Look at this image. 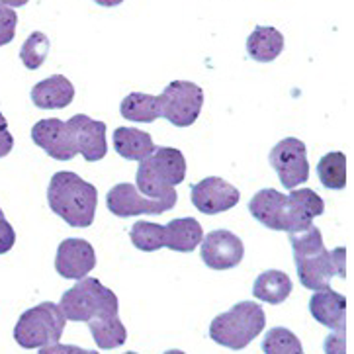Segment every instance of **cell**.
<instances>
[{
	"mask_svg": "<svg viewBox=\"0 0 354 354\" xmlns=\"http://www.w3.org/2000/svg\"><path fill=\"white\" fill-rule=\"evenodd\" d=\"M16 243V231L8 223V219L4 216H0V254H6L8 251H12Z\"/></svg>",
	"mask_w": 354,
	"mask_h": 354,
	"instance_id": "obj_31",
	"label": "cell"
},
{
	"mask_svg": "<svg viewBox=\"0 0 354 354\" xmlns=\"http://www.w3.org/2000/svg\"><path fill=\"white\" fill-rule=\"evenodd\" d=\"M114 149L126 160H143L155 151L153 138L138 127H118L114 131Z\"/></svg>",
	"mask_w": 354,
	"mask_h": 354,
	"instance_id": "obj_21",
	"label": "cell"
},
{
	"mask_svg": "<svg viewBox=\"0 0 354 354\" xmlns=\"http://www.w3.org/2000/svg\"><path fill=\"white\" fill-rule=\"evenodd\" d=\"M47 202L53 214L63 217L71 227H91L98 207V190L79 174L61 171L51 176Z\"/></svg>",
	"mask_w": 354,
	"mask_h": 354,
	"instance_id": "obj_2",
	"label": "cell"
},
{
	"mask_svg": "<svg viewBox=\"0 0 354 354\" xmlns=\"http://www.w3.org/2000/svg\"><path fill=\"white\" fill-rule=\"evenodd\" d=\"M325 354H346V329H337L325 339Z\"/></svg>",
	"mask_w": 354,
	"mask_h": 354,
	"instance_id": "obj_30",
	"label": "cell"
},
{
	"mask_svg": "<svg viewBox=\"0 0 354 354\" xmlns=\"http://www.w3.org/2000/svg\"><path fill=\"white\" fill-rule=\"evenodd\" d=\"M59 308L67 321L88 323L92 319L115 315L120 311V304L118 296L100 280L84 276L61 296Z\"/></svg>",
	"mask_w": 354,
	"mask_h": 354,
	"instance_id": "obj_5",
	"label": "cell"
},
{
	"mask_svg": "<svg viewBox=\"0 0 354 354\" xmlns=\"http://www.w3.org/2000/svg\"><path fill=\"white\" fill-rule=\"evenodd\" d=\"M264 354H306L301 341L286 327H274L266 333L263 341Z\"/></svg>",
	"mask_w": 354,
	"mask_h": 354,
	"instance_id": "obj_27",
	"label": "cell"
},
{
	"mask_svg": "<svg viewBox=\"0 0 354 354\" xmlns=\"http://www.w3.org/2000/svg\"><path fill=\"white\" fill-rule=\"evenodd\" d=\"M0 216H4V212H2V209H0Z\"/></svg>",
	"mask_w": 354,
	"mask_h": 354,
	"instance_id": "obj_37",
	"label": "cell"
},
{
	"mask_svg": "<svg viewBox=\"0 0 354 354\" xmlns=\"http://www.w3.org/2000/svg\"><path fill=\"white\" fill-rule=\"evenodd\" d=\"M37 354H100L96 351H86V348H80V346H75V344H47V346H41Z\"/></svg>",
	"mask_w": 354,
	"mask_h": 354,
	"instance_id": "obj_32",
	"label": "cell"
},
{
	"mask_svg": "<svg viewBox=\"0 0 354 354\" xmlns=\"http://www.w3.org/2000/svg\"><path fill=\"white\" fill-rule=\"evenodd\" d=\"M12 147H14V138L8 131V122H6L4 115L0 114V159L10 155Z\"/></svg>",
	"mask_w": 354,
	"mask_h": 354,
	"instance_id": "obj_33",
	"label": "cell"
},
{
	"mask_svg": "<svg viewBox=\"0 0 354 354\" xmlns=\"http://www.w3.org/2000/svg\"><path fill=\"white\" fill-rule=\"evenodd\" d=\"M28 2H30V0H0V4H6V6H10V8H22Z\"/></svg>",
	"mask_w": 354,
	"mask_h": 354,
	"instance_id": "obj_34",
	"label": "cell"
},
{
	"mask_svg": "<svg viewBox=\"0 0 354 354\" xmlns=\"http://www.w3.org/2000/svg\"><path fill=\"white\" fill-rule=\"evenodd\" d=\"M309 313L313 319L333 331L346 329V297L331 288L315 292L309 299Z\"/></svg>",
	"mask_w": 354,
	"mask_h": 354,
	"instance_id": "obj_16",
	"label": "cell"
},
{
	"mask_svg": "<svg viewBox=\"0 0 354 354\" xmlns=\"http://www.w3.org/2000/svg\"><path fill=\"white\" fill-rule=\"evenodd\" d=\"M120 114L129 122H139V124H151L157 118H160L159 100L153 94L145 92H131L122 100Z\"/></svg>",
	"mask_w": 354,
	"mask_h": 354,
	"instance_id": "obj_24",
	"label": "cell"
},
{
	"mask_svg": "<svg viewBox=\"0 0 354 354\" xmlns=\"http://www.w3.org/2000/svg\"><path fill=\"white\" fill-rule=\"evenodd\" d=\"M16 26H18V14L14 8L0 4V47L8 46L14 35H16Z\"/></svg>",
	"mask_w": 354,
	"mask_h": 354,
	"instance_id": "obj_29",
	"label": "cell"
},
{
	"mask_svg": "<svg viewBox=\"0 0 354 354\" xmlns=\"http://www.w3.org/2000/svg\"><path fill=\"white\" fill-rule=\"evenodd\" d=\"M200 257L212 270H229L239 266L245 257L243 241L227 229H216L202 239Z\"/></svg>",
	"mask_w": 354,
	"mask_h": 354,
	"instance_id": "obj_10",
	"label": "cell"
},
{
	"mask_svg": "<svg viewBox=\"0 0 354 354\" xmlns=\"http://www.w3.org/2000/svg\"><path fill=\"white\" fill-rule=\"evenodd\" d=\"M67 126L71 129L77 155H82L84 160H88V162H96L106 157L108 143H106V124L104 122L92 120L86 114H77L67 120Z\"/></svg>",
	"mask_w": 354,
	"mask_h": 354,
	"instance_id": "obj_12",
	"label": "cell"
},
{
	"mask_svg": "<svg viewBox=\"0 0 354 354\" xmlns=\"http://www.w3.org/2000/svg\"><path fill=\"white\" fill-rule=\"evenodd\" d=\"M47 53H49V37L44 32H34L24 41L20 59L26 69L37 71L46 63Z\"/></svg>",
	"mask_w": 354,
	"mask_h": 354,
	"instance_id": "obj_28",
	"label": "cell"
},
{
	"mask_svg": "<svg viewBox=\"0 0 354 354\" xmlns=\"http://www.w3.org/2000/svg\"><path fill=\"white\" fill-rule=\"evenodd\" d=\"M321 184L327 190H344L346 186V157L341 151L327 153L317 165Z\"/></svg>",
	"mask_w": 354,
	"mask_h": 354,
	"instance_id": "obj_25",
	"label": "cell"
},
{
	"mask_svg": "<svg viewBox=\"0 0 354 354\" xmlns=\"http://www.w3.org/2000/svg\"><path fill=\"white\" fill-rule=\"evenodd\" d=\"M67 319L57 304L44 301L35 308L24 311L14 327V339L22 348H41L61 341Z\"/></svg>",
	"mask_w": 354,
	"mask_h": 354,
	"instance_id": "obj_6",
	"label": "cell"
},
{
	"mask_svg": "<svg viewBox=\"0 0 354 354\" xmlns=\"http://www.w3.org/2000/svg\"><path fill=\"white\" fill-rule=\"evenodd\" d=\"M32 141L39 149H44L51 159L71 160L77 157V149L73 143V136L67 122L57 118L39 120L32 127Z\"/></svg>",
	"mask_w": 354,
	"mask_h": 354,
	"instance_id": "obj_13",
	"label": "cell"
},
{
	"mask_svg": "<svg viewBox=\"0 0 354 354\" xmlns=\"http://www.w3.org/2000/svg\"><path fill=\"white\" fill-rule=\"evenodd\" d=\"M292 280L282 270H266L254 280L252 286V296L261 301H266L270 306H278L286 301L292 294Z\"/></svg>",
	"mask_w": 354,
	"mask_h": 354,
	"instance_id": "obj_22",
	"label": "cell"
},
{
	"mask_svg": "<svg viewBox=\"0 0 354 354\" xmlns=\"http://www.w3.org/2000/svg\"><path fill=\"white\" fill-rule=\"evenodd\" d=\"M165 227V247L176 252H192L204 239V229L194 217H178Z\"/></svg>",
	"mask_w": 354,
	"mask_h": 354,
	"instance_id": "obj_19",
	"label": "cell"
},
{
	"mask_svg": "<svg viewBox=\"0 0 354 354\" xmlns=\"http://www.w3.org/2000/svg\"><path fill=\"white\" fill-rule=\"evenodd\" d=\"M294 249L297 278L304 288L319 292L331 288L333 278H346V249H325L319 227L313 223L304 231L288 233Z\"/></svg>",
	"mask_w": 354,
	"mask_h": 354,
	"instance_id": "obj_1",
	"label": "cell"
},
{
	"mask_svg": "<svg viewBox=\"0 0 354 354\" xmlns=\"http://www.w3.org/2000/svg\"><path fill=\"white\" fill-rule=\"evenodd\" d=\"M165 354H186V353H183V351H167Z\"/></svg>",
	"mask_w": 354,
	"mask_h": 354,
	"instance_id": "obj_36",
	"label": "cell"
},
{
	"mask_svg": "<svg viewBox=\"0 0 354 354\" xmlns=\"http://www.w3.org/2000/svg\"><path fill=\"white\" fill-rule=\"evenodd\" d=\"M88 329H91L92 339H94V343L98 344V348L112 351V348L126 344L127 329L120 319V313L88 321Z\"/></svg>",
	"mask_w": 354,
	"mask_h": 354,
	"instance_id": "obj_23",
	"label": "cell"
},
{
	"mask_svg": "<svg viewBox=\"0 0 354 354\" xmlns=\"http://www.w3.org/2000/svg\"><path fill=\"white\" fill-rule=\"evenodd\" d=\"M160 118L169 120L172 126L188 127L198 120L204 106V91L190 80H172L157 96Z\"/></svg>",
	"mask_w": 354,
	"mask_h": 354,
	"instance_id": "obj_7",
	"label": "cell"
},
{
	"mask_svg": "<svg viewBox=\"0 0 354 354\" xmlns=\"http://www.w3.org/2000/svg\"><path fill=\"white\" fill-rule=\"evenodd\" d=\"M176 198H162V200H147L139 194L138 188L133 184L122 183L115 184L114 188L108 192V209L118 217H133L141 216V214H149V216H160L165 212H169L176 206Z\"/></svg>",
	"mask_w": 354,
	"mask_h": 354,
	"instance_id": "obj_9",
	"label": "cell"
},
{
	"mask_svg": "<svg viewBox=\"0 0 354 354\" xmlns=\"http://www.w3.org/2000/svg\"><path fill=\"white\" fill-rule=\"evenodd\" d=\"M96 4H100L104 8H114V6H120L124 0H94Z\"/></svg>",
	"mask_w": 354,
	"mask_h": 354,
	"instance_id": "obj_35",
	"label": "cell"
},
{
	"mask_svg": "<svg viewBox=\"0 0 354 354\" xmlns=\"http://www.w3.org/2000/svg\"><path fill=\"white\" fill-rule=\"evenodd\" d=\"M270 165L278 172L282 186L288 190H294L299 184L308 183V151L301 139L286 138L278 141L270 151Z\"/></svg>",
	"mask_w": 354,
	"mask_h": 354,
	"instance_id": "obj_8",
	"label": "cell"
},
{
	"mask_svg": "<svg viewBox=\"0 0 354 354\" xmlns=\"http://www.w3.org/2000/svg\"><path fill=\"white\" fill-rule=\"evenodd\" d=\"M192 204L198 212L206 216H216L229 212L239 204L241 192L219 176H207L200 183L192 184Z\"/></svg>",
	"mask_w": 354,
	"mask_h": 354,
	"instance_id": "obj_11",
	"label": "cell"
},
{
	"mask_svg": "<svg viewBox=\"0 0 354 354\" xmlns=\"http://www.w3.org/2000/svg\"><path fill=\"white\" fill-rule=\"evenodd\" d=\"M138 188L153 200L176 198L174 186L186 178V159L183 151L172 147H157L147 159L139 160Z\"/></svg>",
	"mask_w": 354,
	"mask_h": 354,
	"instance_id": "obj_3",
	"label": "cell"
},
{
	"mask_svg": "<svg viewBox=\"0 0 354 354\" xmlns=\"http://www.w3.org/2000/svg\"><path fill=\"white\" fill-rule=\"evenodd\" d=\"M126 354H138V353H126Z\"/></svg>",
	"mask_w": 354,
	"mask_h": 354,
	"instance_id": "obj_38",
	"label": "cell"
},
{
	"mask_svg": "<svg viewBox=\"0 0 354 354\" xmlns=\"http://www.w3.org/2000/svg\"><path fill=\"white\" fill-rule=\"evenodd\" d=\"M251 216L264 227L274 231H290V202L288 196L274 188H264L252 196L249 202Z\"/></svg>",
	"mask_w": 354,
	"mask_h": 354,
	"instance_id": "obj_15",
	"label": "cell"
},
{
	"mask_svg": "<svg viewBox=\"0 0 354 354\" xmlns=\"http://www.w3.org/2000/svg\"><path fill=\"white\" fill-rule=\"evenodd\" d=\"M75 100V86L63 75H51L32 88V102L41 110H61Z\"/></svg>",
	"mask_w": 354,
	"mask_h": 354,
	"instance_id": "obj_17",
	"label": "cell"
},
{
	"mask_svg": "<svg viewBox=\"0 0 354 354\" xmlns=\"http://www.w3.org/2000/svg\"><path fill=\"white\" fill-rule=\"evenodd\" d=\"M129 239L139 251L155 252L165 247V227L153 221L139 219L129 231Z\"/></svg>",
	"mask_w": 354,
	"mask_h": 354,
	"instance_id": "obj_26",
	"label": "cell"
},
{
	"mask_svg": "<svg viewBox=\"0 0 354 354\" xmlns=\"http://www.w3.org/2000/svg\"><path fill=\"white\" fill-rule=\"evenodd\" d=\"M290 202V231L288 233H297L311 225L313 217L323 216L325 212V202L317 192L311 188H297L288 194Z\"/></svg>",
	"mask_w": 354,
	"mask_h": 354,
	"instance_id": "obj_18",
	"label": "cell"
},
{
	"mask_svg": "<svg viewBox=\"0 0 354 354\" xmlns=\"http://www.w3.org/2000/svg\"><path fill=\"white\" fill-rule=\"evenodd\" d=\"M284 51V35L272 26H257L247 37V53L259 63H272Z\"/></svg>",
	"mask_w": 354,
	"mask_h": 354,
	"instance_id": "obj_20",
	"label": "cell"
},
{
	"mask_svg": "<svg viewBox=\"0 0 354 354\" xmlns=\"http://www.w3.org/2000/svg\"><path fill=\"white\" fill-rule=\"evenodd\" d=\"M96 252L88 241L84 239H63L55 254V270L59 276L67 280H80L94 270Z\"/></svg>",
	"mask_w": 354,
	"mask_h": 354,
	"instance_id": "obj_14",
	"label": "cell"
},
{
	"mask_svg": "<svg viewBox=\"0 0 354 354\" xmlns=\"http://www.w3.org/2000/svg\"><path fill=\"white\" fill-rule=\"evenodd\" d=\"M264 309L257 301H241L212 321L209 337L225 348L243 351L264 331Z\"/></svg>",
	"mask_w": 354,
	"mask_h": 354,
	"instance_id": "obj_4",
	"label": "cell"
}]
</instances>
